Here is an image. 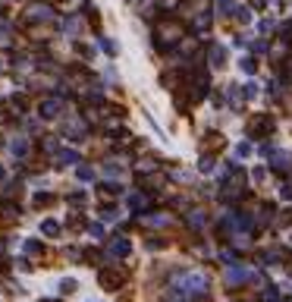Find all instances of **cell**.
<instances>
[{
    "mask_svg": "<svg viewBox=\"0 0 292 302\" xmlns=\"http://www.w3.org/2000/svg\"><path fill=\"white\" fill-rule=\"evenodd\" d=\"M79 179H94V170L91 167H79Z\"/></svg>",
    "mask_w": 292,
    "mask_h": 302,
    "instance_id": "7bdbcfd3",
    "label": "cell"
},
{
    "mask_svg": "<svg viewBox=\"0 0 292 302\" xmlns=\"http://www.w3.org/2000/svg\"><path fill=\"white\" fill-rule=\"evenodd\" d=\"M0 220H3V223H16V220H19V205L0 202Z\"/></svg>",
    "mask_w": 292,
    "mask_h": 302,
    "instance_id": "2e32d148",
    "label": "cell"
},
{
    "mask_svg": "<svg viewBox=\"0 0 292 302\" xmlns=\"http://www.w3.org/2000/svg\"><path fill=\"white\" fill-rule=\"evenodd\" d=\"M173 290H182L188 296H195V293L208 296L211 280H208V274H201V271H179V274H173Z\"/></svg>",
    "mask_w": 292,
    "mask_h": 302,
    "instance_id": "7a4b0ae2",
    "label": "cell"
},
{
    "mask_svg": "<svg viewBox=\"0 0 292 302\" xmlns=\"http://www.w3.org/2000/svg\"><path fill=\"white\" fill-rule=\"evenodd\" d=\"M54 3H57V6H70V0H54Z\"/></svg>",
    "mask_w": 292,
    "mask_h": 302,
    "instance_id": "681fc988",
    "label": "cell"
},
{
    "mask_svg": "<svg viewBox=\"0 0 292 302\" xmlns=\"http://www.w3.org/2000/svg\"><path fill=\"white\" fill-rule=\"evenodd\" d=\"M208 60H211V66L214 70H220V66H226V47H220V44H211V50H208Z\"/></svg>",
    "mask_w": 292,
    "mask_h": 302,
    "instance_id": "5bb4252c",
    "label": "cell"
},
{
    "mask_svg": "<svg viewBox=\"0 0 292 302\" xmlns=\"http://www.w3.org/2000/svg\"><path fill=\"white\" fill-rule=\"evenodd\" d=\"M182 35H185V29H182V22H176V19H160L154 25V44H157V50L176 47L179 41H182Z\"/></svg>",
    "mask_w": 292,
    "mask_h": 302,
    "instance_id": "6da1fadb",
    "label": "cell"
},
{
    "mask_svg": "<svg viewBox=\"0 0 292 302\" xmlns=\"http://www.w3.org/2000/svg\"><path fill=\"white\" fill-rule=\"evenodd\" d=\"M160 302H195V299L188 296V293H182V290H170V293H167V296L160 299Z\"/></svg>",
    "mask_w": 292,
    "mask_h": 302,
    "instance_id": "7402d4cb",
    "label": "cell"
},
{
    "mask_svg": "<svg viewBox=\"0 0 292 302\" xmlns=\"http://www.w3.org/2000/svg\"><path fill=\"white\" fill-rule=\"evenodd\" d=\"M13 44V32L10 25H0V47H10Z\"/></svg>",
    "mask_w": 292,
    "mask_h": 302,
    "instance_id": "f1b7e54d",
    "label": "cell"
},
{
    "mask_svg": "<svg viewBox=\"0 0 292 302\" xmlns=\"http://www.w3.org/2000/svg\"><path fill=\"white\" fill-rule=\"evenodd\" d=\"M60 110H63V101H60V98H47V101H41V104H38L41 120H54V117H60Z\"/></svg>",
    "mask_w": 292,
    "mask_h": 302,
    "instance_id": "30bf717a",
    "label": "cell"
},
{
    "mask_svg": "<svg viewBox=\"0 0 292 302\" xmlns=\"http://www.w3.org/2000/svg\"><path fill=\"white\" fill-rule=\"evenodd\" d=\"M85 230H91V233H94V239L104 236V227H101V223H91V227H85Z\"/></svg>",
    "mask_w": 292,
    "mask_h": 302,
    "instance_id": "b9f144b4",
    "label": "cell"
},
{
    "mask_svg": "<svg viewBox=\"0 0 292 302\" xmlns=\"http://www.w3.org/2000/svg\"><path fill=\"white\" fill-rule=\"evenodd\" d=\"M198 170H201V173H214V170H217V161H214V154H204V158L198 161Z\"/></svg>",
    "mask_w": 292,
    "mask_h": 302,
    "instance_id": "d4e9b609",
    "label": "cell"
},
{
    "mask_svg": "<svg viewBox=\"0 0 292 302\" xmlns=\"http://www.w3.org/2000/svg\"><path fill=\"white\" fill-rule=\"evenodd\" d=\"M201 145H204V151H208V154H217V151H223V148H226V139H223L220 132H208Z\"/></svg>",
    "mask_w": 292,
    "mask_h": 302,
    "instance_id": "7c38bea8",
    "label": "cell"
},
{
    "mask_svg": "<svg viewBox=\"0 0 292 302\" xmlns=\"http://www.w3.org/2000/svg\"><path fill=\"white\" fill-rule=\"evenodd\" d=\"M239 66H242V73H245V76H255V73H257L255 57H242V63H239Z\"/></svg>",
    "mask_w": 292,
    "mask_h": 302,
    "instance_id": "83f0119b",
    "label": "cell"
},
{
    "mask_svg": "<svg viewBox=\"0 0 292 302\" xmlns=\"http://www.w3.org/2000/svg\"><path fill=\"white\" fill-rule=\"evenodd\" d=\"M252 50H255V54H267V41H255Z\"/></svg>",
    "mask_w": 292,
    "mask_h": 302,
    "instance_id": "60d3db41",
    "label": "cell"
},
{
    "mask_svg": "<svg viewBox=\"0 0 292 302\" xmlns=\"http://www.w3.org/2000/svg\"><path fill=\"white\" fill-rule=\"evenodd\" d=\"M273 29H277V25H273V19H264V22H261V35H270Z\"/></svg>",
    "mask_w": 292,
    "mask_h": 302,
    "instance_id": "8d00e7d4",
    "label": "cell"
},
{
    "mask_svg": "<svg viewBox=\"0 0 292 302\" xmlns=\"http://www.w3.org/2000/svg\"><path fill=\"white\" fill-rule=\"evenodd\" d=\"M255 94H257V85H252V82H248L245 88H242V98H255Z\"/></svg>",
    "mask_w": 292,
    "mask_h": 302,
    "instance_id": "f35d334b",
    "label": "cell"
},
{
    "mask_svg": "<svg viewBox=\"0 0 292 302\" xmlns=\"http://www.w3.org/2000/svg\"><path fill=\"white\" fill-rule=\"evenodd\" d=\"M160 6H164V10H176L179 0H160Z\"/></svg>",
    "mask_w": 292,
    "mask_h": 302,
    "instance_id": "f6af8a7d",
    "label": "cell"
},
{
    "mask_svg": "<svg viewBox=\"0 0 292 302\" xmlns=\"http://www.w3.org/2000/svg\"><path fill=\"white\" fill-rule=\"evenodd\" d=\"M273 129H277V123H273L267 114H255V117H248V123H245V132L252 135V139H264Z\"/></svg>",
    "mask_w": 292,
    "mask_h": 302,
    "instance_id": "5b68a950",
    "label": "cell"
},
{
    "mask_svg": "<svg viewBox=\"0 0 292 302\" xmlns=\"http://www.w3.org/2000/svg\"><path fill=\"white\" fill-rule=\"evenodd\" d=\"M85 202H88L85 192H73V195H70V205H73V208H85Z\"/></svg>",
    "mask_w": 292,
    "mask_h": 302,
    "instance_id": "d6a6232c",
    "label": "cell"
},
{
    "mask_svg": "<svg viewBox=\"0 0 292 302\" xmlns=\"http://www.w3.org/2000/svg\"><path fill=\"white\" fill-rule=\"evenodd\" d=\"M195 32H211V13L208 10L198 13V19H195Z\"/></svg>",
    "mask_w": 292,
    "mask_h": 302,
    "instance_id": "cb8c5ba5",
    "label": "cell"
},
{
    "mask_svg": "<svg viewBox=\"0 0 292 302\" xmlns=\"http://www.w3.org/2000/svg\"><path fill=\"white\" fill-rule=\"evenodd\" d=\"M85 132H88V129H85V123L79 117H73V120H66V123H63V135H70V139H82Z\"/></svg>",
    "mask_w": 292,
    "mask_h": 302,
    "instance_id": "4fadbf2b",
    "label": "cell"
},
{
    "mask_svg": "<svg viewBox=\"0 0 292 302\" xmlns=\"http://www.w3.org/2000/svg\"><path fill=\"white\" fill-rule=\"evenodd\" d=\"M283 302H292V296H286V299H283Z\"/></svg>",
    "mask_w": 292,
    "mask_h": 302,
    "instance_id": "816d5d0a",
    "label": "cell"
},
{
    "mask_svg": "<svg viewBox=\"0 0 292 302\" xmlns=\"http://www.w3.org/2000/svg\"><path fill=\"white\" fill-rule=\"evenodd\" d=\"M57 205V198L50 195V192H41V195H35V208H54Z\"/></svg>",
    "mask_w": 292,
    "mask_h": 302,
    "instance_id": "484cf974",
    "label": "cell"
},
{
    "mask_svg": "<svg viewBox=\"0 0 292 302\" xmlns=\"http://www.w3.org/2000/svg\"><path fill=\"white\" fill-rule=\"evenodd\" d=\"M248 3H252V10H264V6H267V0H248Z\"/></svg>",
    "mask_w": 292,
    "mask_h": 302,
    "instance_id": "7dc6e473",
    "label": "cell"
},
{
    "mask_svg": "<svg viewBox=\"0 0 292 302\" xmlns=\"http://www.w3.org/2000/svg\"><path fill=\"white\" fill-rule=\"evenodd\" d=\"M236 16H239V22H252V10H245V6L236 10Z\"/></svg>",
    "mask_w": 292,
    "mask_h": 302,
    "instance_id": "74e56055",
    "label": "cell"
},
{
    "mask_svg": "<svg viewBox=\"0 0 292 302\" xmlns=\"http://www.w3.org/2000/svg\"><path fill=\"white\" fill-rule=\"evenodd\" d=\"M188 227H192V230H204V227H208V211H192V214H188Z\"/></svg>",
    "mask_w": 292,
    "mask_h": 302,
    "instance_id": "d6986e66",
    "label": "cell"
},
{
    "mask_svg": "<svg viewBox=\"0 0 292 302\" xmlns=\"http://www.w3.org/2000/svg\"><path fill=\"white\" fill-rule=\"evenodd\" d=\"M229 94H233V98H229V104H233L236 110H242V88H229Z\"/></svg>",
    "mask_w": 292,
    "mask_h": 302,
    "instance_id": "1f68e13d",
    "label": "cell"
},
{
    "mask_svg": "<svg viewBox=\"0 0 292 302\" xmlns=\"http://www.w3.org/2000/svg\"><path fill=\"white\" fill-rule=\"evenodd\" d=\"M280 38H283V41H292V19L280 25Z\"/></svg>",
    "mask_w": 292,
    "mask_h": 302,
    "instance_id": "e575fe53",
    "label": "cell"
},
{
    "mask_svg": "<svg viewBox=\"0 0 292 302\" xmlns=\"http://www.w3.org/2000/svg\"><path fill=\"white\" fill-rule=\"evenodd\" d=\"M248 154H252V145L242 142V145H239V158H248Z\"/></svg>",
    "mask_w": 292,
    "mask_h": 302,
    "instance_id": "bcb514c9",
    "label": "cell"
},
{
    "mask_svg": "<svg viewBox=\"0 0 292 302\" xmlns=\"http://www.w3.org/2000/svg\"><path fill=\"white\" fill-rule=\"evenodd\" d=\"M0 179H3V167H0Z\"/></svg>",
    "mask_w": 292,
    "mask_h": 302,
    "instance_id": "f5cc1de1",
    "label": "cell"
},
{
    "mask_svg": "<svg viewBox=\"0 0 292 302\" xmlns=\"http://www.w3.org/2000/svg\"><path fill=\"white\" fill-rule=\"evenodd\" d=\"M98 195H101V198H116V195H119V186H116V183H101V186H98Z\"/></svg>",
    "mask_w": 292,
    "mask_h": 302,
    "instance_id": "603a6c76",
    "label": "cell"
},
{
    "mask_svg": "<svg viewBox=\"0 0 292 302\" xmlns=\"http://www.w3.org/2000/svg\"><path fill=\"white\" fill-rule=\"evenodd\" d=\"M29 142H25V139H16L13 142V154H16V158H29Z\"/></svg>",
    "mask_w": 292,
    "mask_h": 302,
    "instance_id": "4316f807",
    "label": "cell"
},
{
    "mask_svg": "<svg viewBox=\"0 0 292 302\" xmlns=\"http://www.w3.org/2000/svg\"><path fill=\"white\" fill-rule=\"evenodd\" d=\"M70 230H73V233H82V230H85V223H82V220H73V223H70Z\"/></svg>",
    "mask_w": 292,
    "mask_h": 302,
    "instance_id": "c3c4849f",
    "label": "cell"
},
{
    "mask_svg": "<svg viewBox=\"0 0 292 302\" xmlns=\"http://www.w3.org/2000/svg\"><path fill=\"white\" fill-rule=\"evenodd\" d=\"M75 50H79V57H85V60H88V57L94 54V50H91L88 44H75Z\"/></svg>",
    "mask_w": 292,
    "mask_h": 302,
    "instance_id": "ab89813d",
    "label": "cell"
},
{
    "mask_svg": "<svg viewBox=\"0 0 292 302\" xmlns=\"http://www.w3.org/2000/svg\"><path fill=\"white\" fill-rule=\"evenodd\" d=\"M98 283L107 293H116L119 287H126V283H129V271H126V267H104V271L98 274Z\"/></svg>",
    "mask_w": 292,
    "mask_h": 302,
    "instance_id": "277c9868",
    "label": "cell"
},
{
    "mask_svg": "<svg viewBox=\"0 0 292 302\" xmlns=\"http://www.w3.org/2000/svg\"><path fill=\"white\" fill-rule=\"evenodd\" d=\"M145 246H148L151 252H157V249H164V246H167V239H160V236H148V239H145Z\"/></svg>",
    "mask_w": 292,
    "mask_h": 302,
    "instance_id": "4dcf8cb0",
    "label": "cell"
},
{
    "mask_svg": "<svg viewBox=\"0 0 292 302\" xmlns=\"http://www.w3.org/2000/svg\"><path fill=\"white\" fill-rule=\"evenodd\" d=\"M101 50L113 57V54H116V44H113V41H110V38H101Z\"/></svg>",
    "mask_w": 292,
    "mask_h": 302,
    "instance_id": "d590c367",
    "label": "cell"
},
{
    "mask_svg": "<svg viewBox=\"0 0 292 302\" xmlns=\"http://www.w3.org/2000/svg\"><path fill=\"white\" fill-rule=\"evenodd\" d=\"M25 255H29L32 261H44V246H41L38 239H29V243H25Z\"/></svg>",
    "mask_w": 292,
    "mask_h": 302,
    "instance_id": "e0dca14e",
    "label": "cell"
},
{
    "mask_svg": "<svg viewBox=\"0 0 292 302\" xmlns=\"http://www.w3.org/2000/svg\"><path fill=\"white\" fill-rule=\"evenodd\" d=\"M129 205H132V208H135V211H142V208H145V211H148V205H151V198H148V192H145V195H142V192H135V195H129Z\"/></svg>",
    "mask_w": 292,
    "mask_h": 302,
    "instance_id": "ffe728a7",
    "label": "cell"
},
{
    "mask_svg": "<svg viewBox=\"0 0 292 302\" xmlns=\"http://www.w3.org/2000/svg\"><path fill=\"white\" fill-rule=\"evenodd\" d=\"M170 220H173V214H167V211H154V214H142L139 217L142 227H167Z\"/></svg>",
    "mask_w": 292,
    "mask_h": 302,
    "instance_id": "8fae6325",
    "label": "cell"
},
{
    "mask_svg": "<svg viewBox=\"0 0 292 302\" xmlns=\"http://www.w3.org/2000/svg\"><path fill=\"white\" fill-rule=\"evenodd\" d=\"M54 19V10L44 3H32V6H25L22 10V25H44Z\"/></svg>",
    "mask_w": 292,
    "mask_h": 302,
    "instance_id": "8992f818",
    "label": "cell"
},
{
    "mask_svg": "<svg viewBox=\"0 0 292 302\" xmlns=\"http://www.w3.org/2000/svg\"><path fill=\"white\" fill-rule=\"evenodd\" d=\"M223 280L229 283V287H239V283H252V280H261V274H255L252 267H242V264H233L226 274H223Z\"/></svg>",
    "mask_w": 292,
    "mask_h": 302,
    "instance_id": "52a82bcc",
    "label": "cell"
},
{
    "mask_svg": "<svg viewBox=\"0 0 292 302\" xmlns=\"http://www.w3.org/2000/svg\"><path fill=\"white\" fill-rule=\"evenodd\" d=\"M277 223H280V227H292V208H283L277 214Z\"/></svg>",
    "mask_w": 292,
    "mask_h": 302,
    "instance_id": "f546056e",
    "label": "cell"
},
{
    "mask_svg": "<svg viewBox=\"0 0 292 302\" xmlns=\"http://www.w3.org/2000/svg\"><path fill=\"white\" fill-rule=\"evenodd\" d=\"M167 170H151V173H139V186L145 192H160V189L167 186Z\"/></svg>",
    "mask_w": 292,
    "mask_h": 302,
    "instance_id": "ba28073f",
    "label": "cell"
},
{
    "mask_svg": "<svg viewBox=\"0 0 292 302\" xmlns=\"http://www.w3.org/2000/svg\"><path fill=\"white\" fill-rule=\"evenodd\" d=\"M41 302H60V299H41Z\"/></svg>",
    "mask_w": 292,
    "mask_h": 302,
    "instance_id": "f907efd6",
    "label": "cell"
},
{
    "mask_svg": "<svg viewBox=\"0 0 292 302\" xmlns=\"http://www.w3.org/2000/svg\"><path fill=\"white\" fill-rule=\"evenodd\" d=\"M170 176H173L176 183H192V179H195L192 173H185V170H173V173H170Z\"/></svg>",
    "mask_w": 292,
    "mask_h": 302,
    "instance_id": "836d02e7",
    "label": "cell"
},
{
    "mask_svg": "<svg viewBox=\"0 0 292 302\" xmlns=\"http://www.w3.org/2000/svg\"><path fill=\"white\" fill-rule=\"evenodd\" d=\"M270 170H277V173H289V170H292V154L289 151H273L270 154Z\"/></svg>",
    "mask_w": 292,
    "mask_h": 302,
    "instance_id": "9c48e42d",
    "label": "cell"
},
{
    "mask_svg": "<svg viewBox=\"0 0 292 302\" xmlns=\"http://www.w3.org/2000/svg\"><path fill=\"white\" fill-rule=\"evenodd\" d=\"M60 167H70V164H79V151H73V148H63V151H57V158H54Z\"/></svg>",
    "mask_w": 292,
    "mask_h": 302,
    "instance_id": "ac0fdd59",
    "label": "cell"
},
{
    "mask_svg": "<svg viewBox=\"0 0 292 302\" xmlns=\"http://www.w3.org/2000/svg\"><path fill=\"white\" fill-rule=\"evenodd\" d=\"M41 236H47V239L60 236V223L57 220H41Z\"/></svg>",
    "mask_w": 292,
    "mask_h": 302,
    "instance_id": "44dd1931",
    "label": "cell"
},
{
    "mask_svg": "<svg viewBox=\"0 0 292 302\" xmlns=\"http://www.w3.org/2000/svg\"><path fill=\"white\" fill-rule=\"evenodd\" d=\"M245 183H248V173L245 170H229L226 176L220 179V195L226 198V202H236V198H242L245 195Z\"/></svg>",
    "mask_w": 292,
    "mask_h": 302,
    "instance_id": "3957f363",
    "label": "cell"
},
{
    "mask_svg": "<svg viewBox=\"0 0 292 302\" xmlns=\"http://www.w3.org/2000/svg\"><path fill=\"white\" fill-rule=\"evenodd\" d=\"M107 252L116 255V258H126L129 255V239L126 236H113V239H110V246H107Z\"/></svg>",
    "mask_w": 292,
    "mask_h": 302,
    "instance_id": "9a60e30c",
    "label": "cell"
},
{
    "mask_svg": "<svg viewBox=\"0 0 292 302\" xmlns=\"http://www.w3.org/2000/svg\"><path fill=\"white\" fill-rule=\"evenodd\" d=\"M60 290H63V293H73V290H75V280H63V283H60Z\"/></svg>",
    "mask_w": 292,
    "mask_h": 302,
    "instance_id": "ee69618b",
    "label": "cell"
}]
</instances>
